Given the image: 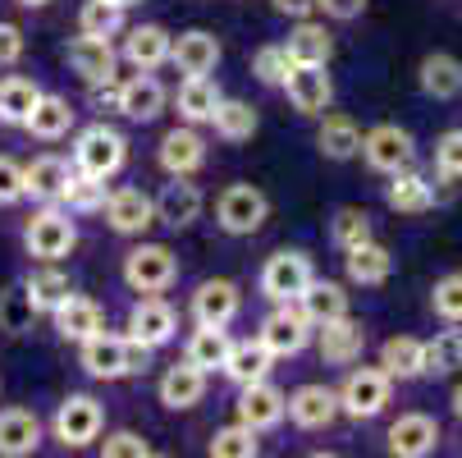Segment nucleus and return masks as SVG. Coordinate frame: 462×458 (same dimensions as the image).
<instances>
[{"label": "nucleus", "mask_w": 462, "mask_h": 458, "mask_svg": "<svg viewBox=\"0 0 462 458\" xmlns=\"http://www.w3.org/2000/svg\"><path fill=\"white\" fill-rule=\"evenodd\" d=\"M23 198V165L0 156V207H14Z\"/></svg>", "instance_id": "5fc2aeb1"}, {"label": "nucleus", "mask_w": 462, "mask_h": 458, "mask_svg": "<svg viewBox=\"0 0 462 458\" xmlns=\"http://www.w3.org/2000/svg\"><path fill=\"white\" fill-rule=\"evenodd\" d=\"M329 238H335V243L348 252L353 243L371 238V216H366L362 207H344V211H335V225H329Z\"/></svg>", "instance_id": "09e8293b"}, {"label": "nucleus", "mask_w": 462, "mask_h": 458, "mask_svg": "<svg viewBox=\"0 0 462 458\" xmlns=\"http://www.w3.org/2000/svg\"><path fill=\"white\" fill-rule=\"evenodd\" d=\"M238 422L252 426V431H266V426H280L284 422V389H275L271 380H252V385H238Z\"/></svg>", "instance_id": "dca6fc26"}, {"label": "nucleus", "mask_w": 462, "mask_h": 458, "mask_svg": "<svg viewBox=\"0 0 462 458\" xmlns=\"http://www.w3.org/2000/svg\"><path fill=\"white\" fill-rule=\"evenodd\" d=\"M42 444V422L32 408H0V458H23Z\"/></svg>", "instance_id": "393cba45"}, {"label": "nucleus", "mask_w": 462, "mask_h": 458, "mask_svg": "<svg viewBox=\"0 0 462 458\" xmlns=\"http://www.w3.org/2000/svg\"><path fill=\"white\" fill-rule=\"evenodd\" d=\"M51 316H55V335H60V340H69V344H83L88 335L101 331V321H106L101 307H97L92 298H79V294H69Z\"/></svg>", "instance_id": "a878e982"}, {"label": "nucleus", "mask_w": 462, "mask_h": 458, "mask_svg": "<svg viewBox=\"0 0 462 458\" xmlns=\"http://www.w3.org/2000/svg\"><path fill=\"white\" fill-rule=\"evenodd\" d=\"M79 28L92 37H115L124 28V5H115V0H88L79 10Z\"/></svg>", "instance_id": "a18cd8bd"}, {"label": "nucleus", "mask_w": 462, "mask_h": 458, "mask_svg": "<svg viewBox=\"0 0 462 458\" xmlns=\"http://www.w3.org/2000/svg\"><path fill=\"white\" fill-rule=\"evenodd\" d=\"M124 280L138 294H161L179 280V257L165 243H138L124 257Z\"/></svg>", "instance_id": "f03ea898"}, {"label": "nucleus", "mask_w": 462, "mask_h": 458, "mask_svg": "<svg viewBox=\"0 0 462 458\" xmlns=\"http://www.w3.org/2000/svg\"><path fill=\"white\" fill-rule=\"evenodd\" d=\"M32 303L23 298V289H10V294H0V331H10V335H23L28 325H32Z\"/></svg>", "instance_id": "3c124183"}, {"label": "nucleus", "mask_w": 462, "mask_h": 458, "mask_svg": "<svg viewBox=\"0 0 462 458\" xmlns=\"http://www.w3.org/2000/svg\"><path fill=\"white\" fill-rule=\"evenodd\" d=\"M83 371L92 380H124L128 376V340L124 335H88L83 340Z\"/></svg>", "instance_id": "f3484780"}, {"label": "nucleus", "mask_w": 462, "mask_h": 458, "mask_svg": "<svg viewBox=\"0 0 462 458\" xmlns=\"http://www.w3.org/2000/svg\"><path fill=\"white\" fill-rule=\"evenodd\" d=\"M64 179H69V161L46 152V156H37V161L23 165V198H32V202H60Z\"/></svg>", "instance_id": "cd10ccee"}, {"label": "nucleus", "mask_w": 462, "mask_h": 458, "mask_svg": "<svg viewBox=\"0 0 462 458\" xmlns=\"http://www.w3.org/2000/svg\"><path fill=\"white\" fill-rule=\"evenodd\" d=\"M256 453H261V440H256V431L243 426V422L216 431V440H211V458H256Z\"/></svg>", "instance_id": "49530a36"}, {"label": "nucleus", "mask_w": 462, "mask_h": 458, "mask_svg": "<svg viewBox=\"0 0 462 458\" xmlns=\"http://www.w3.org/2000/svg\"><path fill=\"white\" fill-rule=\"evenodd\" d=\"M271 367H275V353L266 344H261V340H238V344H229V358H225L220 371L234 385H252V380H266Z\"/></svg>", "instance_id": "bb28decb"}, {"label": "nucleus", "mask_w": 462, "mask_h": 458, "mask_svg": "<svg viewBox=\"0 0 462 458\" xmlns=\"http://www.w3.org/2000/svg\"><path fill=\"white\" fill-rule=\"evenodd\" d=\"M60 202L69 207V211H79V216L101 211L106 207V179L83 174V170H69V179H64V188H60Z\"/></svg>", "instance_id": "a19ab883"}, {"label": "nucleus", "mask_w": 462, "mask_h": 458, "mask_svg": "<svg viewBox=\"0 0 462 458\" xmlns=\"http://www.w3.org/2000/svg\"><path fill=\"white\" fill-rule=\"evenodd\" d=\"M23 51H28L23 33H19L14 23H0V70H10V64H19V60H23Z\"/></svg>", "instance_id": "6e6d98bb"}, {"label": "nucleus", "mask_w": 462, "mask_h": 458, "mask_svg": "<svg viewBox=\"0 0 462 458\" xmlns=\"http://www.w3.org/2000/svg\"><path fill=\"white\" fill-rule=\"evenodd\" d=\"M14 5H23V10H42V5H51V0H14Z\"/></svg>", "instance_id": "052dcab7"}, {"label": "nucleus", "mask_w": 462, "mask_h": 458, "mask_svg": "<svg viewBox=\"0 0 462 458\" xmlns=\"http://www.w3.org/2000/svg\"><path fill=\"white\" fill-rule=\"evenodd\" d=\"M101 211H106L110 229L124 234V238H134V234H143V229L156 225V202L147 198L143 188H115V192H106V207Z\"/></svg>", "instance_id": "f8f14e48"}, {"label": "nucleus", "mask_w": 462, "mask_h": 458, "mask_svg": "<svg viewBox=\"0 0 462 458\" xmlns=\"http://www.w3.org/2000/svg\"><path fill=\"white\" fill-rule=\"evenodd\" d=\"M156 156H161L165 174H192V170L207 165V143H202V134H197L192 124H183V128H170V134L161 138Z\"/></svg>", "instance_id": "aec40b11"}, {"label": "nucleus", "mask_w": 462, "mask_h": 458, "mask_svg": "<svg viewBox=\"0 0 462 458\" xmlns=\"http://www.w3.org/2000/svg\"><path fill=\"white\" fill-rule=\"evenodd\" d=\"M55 440L64 449H83L92 440H101V426H106V413L92 395H69L60 408H55Z\"/></svg>", "instance_id": "6e6552de"}, {"label": "nucleus", "mask_w": 462, "mask_h": 458, "mask_svg": "<svg viewBox=\"0 0 462 458\" xmlns=\"http://www.w3.org/2000/svg\"><path fill=\"white\" fill-rule=\"evenodd\" d=\"M426 349V376H453L462 367V331H439Z\"/></svg>", "instance_id": "c03bdc74"}, {"label": "nucleus", "mask_w": 462, "mask_h": 458, "mask_svg": "<svg viewBox=\"0 0 462 458\" xmlns=\"http://www.w3.org/2000/svg\"><path fill=\"white\" fill-rule=\"evenodd\" d=\"M69 294H74V285H69V276H64V271H55V261H46L42 271H32L23 280V298L32 303V312H55Z\"/></svg>", "instance_id": "e433bc0d"}, {"label": "nucleus", "mask_w": 462, "mask_h": 458, "mask_svg": "<svg viewBox=\"0 0 462 458\" xmlns=\"http://www.w3.org/2000/svg\"><path fill=\"white\" fill-rule=\"evenodd\" d=\"M280 88L289 92L293 110H302V115H325L329 101H335V83H329L325 64H293Z\"/></svg>", "instance_id": "9b49d317"}, {"label": "nucleus", "mask_w": 462, "mask_h": 458, "mask_svg": "<svg viewBox=\"0 0 462 458\" xmlns=\"http://www.w3.org/2000/svg\"><path fill=\"white\" fill-rule=\"evenodd\" d=\"M170 64L188 79V74H211L216 64H220V42L202 28H192V33H179L170 42Z\"/></svg>", "instance_id": "6ab92c4d"}, {"label": "nucleus", "mask_w": 462, "mask_h": 458, "mask_svg": "<svg viewBox=\"0 0 462 458\" xmlns=\"http://www.w3.org/2000/svg\"><path fill=\"white\" fill-rule=\"evenodd\" d=\"M389 389H393V380L384 376V367H357V371H348L344 389H335V395H339V413H348L357 422L380 417L384 404H389Z\"/></svg>", "instance_id": "20e7f679"}, {"label": "nucleus", "mask_w": 462, "mask_h": 458, "mask_svg": "<svg viewBox=\"0 0 462 458\" xmlns=\"http://www.w3.org/2000/svg\"><path fill=\"white\" fill-rule=\"evenodd\" d=\"M174 331H179V316H174V307H170L165 298H156V294H147L143 303H134V312H128V340H138V344H147V349L170 344Z\"/></svg>", "instance_id": "ddd939ff"}, {"label": "nucleus", "mask_w": 462, "mask_h": 458, "mask_svg": "<svg viewBox=\"0 0 462 458\" xmlns=\"http://www.w3.org/2000/svg\"><path fill=\"white\" fill-rule=\"evenodd\" d=\"M284 413L302 431H325L339 417V395L329 385H298L293 395H284Z\"/></svg>", "instance_id": "9d476101"}, {"label": "nucleus", "mask_w": 462, "mask_h": 458, "mask_svg": "<svg viewBox=\"0 0 462 458\" xmlns=\"http://www.w3.org/2000/svg\"><path fill=\"white\" fill-rule=\"evenodd\" d=\"M229 344H234V340H229L225 325H197L192 340H188V362L202 367V371H216V367H225Z\"/></svg>", "instance_id": "ea45409f"}, {"label": "nucleus", "mask_w": 462, "mask_h": 458, "mask_svg": "<svg viewBox=\"0 0 462 458\" xmlns=\"http://www.w3.org/2000/svg\"><path fill=\"white\" fill-rule=\"evenodd\" d=\"M271 216V202H266V192L252 188V183H229L220 192V202H216V220L225 234L243 238V234H256L261 225H266Z\"/></svg>", "instance_id": "7ed1b4c3"}, {"label": "nucleus", "mask_w": 462, "mask_h": 458, "mask_svg": "<svg viewBox=\"0 0 462 458\" xmlns=\"http://www.w3.org/2000/svg\"><path fill=\"white\" fill-rule=\"evenodd\" d=\"M316 10H325L329 19H339V23H353L366 10V0H316Z\"/></svg>", "instance_id": "4d7b16f0"}, {"label": "nucleus", "mask_w": 462, "mask_h": 458, "mask_svg": "<svg viewBox=\"0 0 462 458\" xmlns=\"http://www.w3.org/2000/svg\"><path fill=\"white\" fill-rule=\"evenodd\" d=\"M435 170L444 179H462V128H448L435 143Z\"/></svg>", "instance_id": "603ef678"}, {"label": "nucleus", "mask_w": 462, "mask_h": 458, "mask_svg": "<svg viewBox=\"0 0 462 458\" xmlns=\"http://www.w3.org/2000/svg\"><path fill=\"white\" fill-rule=\"evenodd\" d=\"M220 106V88L211 83V74H188L183 88H179V115L183 124H211Z\"/></svg>", "instance_id": "f704fd0d"}, {"label": "nucleus", "mask_w": 462, "mask_h": 458, "mask_svg": "<svg viewBox=\"0 0 462 458\" xmlns=\"http://www.w3.org/2000/svg\"><path fill=\"white\" fill-rule=\"evenodd\" d=\"M430 307H435V316H439V321L462 325V271H453V276L435 280V289H430Z\"/></svg>", "instance_id": "de8ad7c7"}, {"label": "nucleus", "mask_w": 462, "mask_h": 458, "mask_svg": "<svg viewBox=\"0 0 462 458\" xmlns=\"http://www.w3.org/2000/svg\"><path fill=\"white\" fill-rule=\"evenodd\" d=\"M124 119H134V124H152L161 110H165V88L147 74V70H138L128 83H119V106H115Z\"/></svg>", "instance_id": "412c9836"}, {"label": "nucleus", "mask_w": 462, "mask_h": 458, "mask_svg": "<svg viewBox=\"0 0 462 458\" xmlns=\"http://www.w3.org/2000/svg\"><path fill=\"white\" fill-rule=\"evenodd\" d=\"M238 307H243V298H238L234 280H207L192 294V321L197 325H229L238 316Z\"/></svg>", "instance_id": "4be33fe9"}, {"label": "nucleus", "mask_w": 462, "mask_h": 458, "mask_svg": "<svg viewBox=\"0 0 462 458\" xmlns=\"http://www.w3.org/2000/svg\"><path fill=\"white\" fill-rule=\"evenodd\" d=\"M275 10L289 14V19H307V14L316 10V0H275Z\"/></svg>", "instance_id": "13d9d810"}, {"label": "nucleus", "mask_w": 462, "mask_h": 458, "mask_svg": "<svg viewBox=\"0 0 462 458\" xmlns=\"http://www.w3.org/2000/svg\"><path fill=\"white\" fill-rule=\"evenodd\" d=\"M289 70H293V60H289V51H284V46H261V51H256V60H252V74H256L261 83H266V88H280Z\"/></svg>", "instance_id": "8fccbe9b"}, {"label": "nucleus", "mask_w": 462, "mask_h": 458, "mask_svg": "<svg viewBox=\"0 0 462 458\" xmlns=\"http://www.w3.org/2000/svg\"><path fill=\"white\" fill-rule=\"evenodd\" d=\"M298 307H302V316H307L311 325H320V321H335V316L348 312V294H344V285H335V280H316V276H311V285L298 294Z\"/></svg>", "instance_id": "72a5a7b5"}, {"label": "nucleus", "mask_w": 462, "mask_h": 458, "mask_svg": "<svg viewBox=\"0 0 462 458\" xmlns=\"http://www.w3.org/2000/svg\"><path fill=\"white\" fill-rule=\"evenodd\" d=\"M156 220L170 229H188L197 216H202V188L188 183V174H170V183L156 192Z\"/></svg>", "instance_id": "2eb2a0df"}, {"label": "nucleus", "mask_w": 462, "mask_h": 458, "mask_svg": "<svg viewBox=\"0 0 462 458\" xmlns=\"http://www.w3.org/2000/svg\"><path fill=\"white\" fill-rule=\"evenodd\" d=\"M115 5H124V10H128V5H143V0H115Z\"/></svg>", "instance_id": "680f3d73"}, {"label": "nucleus", "mask_w": 462, "mask_h": 458, "mask_svg": "<svg viewBox=\"0 0 462 458\" xmlns=\"http://www.w3.org/2000/svg\"><path fill=\"white\" fill-rule=\"evenodd\" d=\"M37 97H42V88L32 79H19V74L0 79V119H5V124H23L32 115Z\"/></svg>", "instance_id": "37998d69"}, {"label": "nucleus", "mask_w": 462, "mask_h": 458, "mask_svg": "<svg viewBox=\"0 0 462 458\" xmlns=\"http://www.w3.org/2000/svg\"><path fill=\"white\" fill-rule=\"evenodd\" d=\"M106 458H147L152 453V444L138 435V431H115V435H106Z\"/></svg>", "instance_id": "864d4df0"}, {"label": "nucleus", "mask_w": 462, "mask_h": 458, "mask_svg": "<svg viewBox=\"0 0 462 458\" xmlns=\"http://www.w3.org/2000/svg\"><path fill=\"white\" fill-rule=\"evenodd\" d=\"M256 340L266 344L275 358H293V353H302L307 340H311V321L302 316L298 303H280L266 321H261V335H256Z\"/></svg>", "instance_id": "1a4fd4ad"}, {"label": "nucleus", "mask_w": 462, "mask_h": 458, "mask_svg": "<svg viewBox=\"0 0 462 458\" xmlns=\"http://www.w3.org/2000/svg\"><path fill=\"white\" fill-rule=\"evenodd\" d=\"M439 444V422L426 413H403L389 426V453L393 458H426Z\"/></svg>", "instance_id": "a211bd4d"}, {"label": "nucleus", "mask_w": 462, "mask_h": 458, "mask_svg": "<svg viewBox=\"0 0 462 458\" xmlns=\"http://www.w3.org/2000/svg\"><path fill=\"white\" fill-rule=\"evenodd\" d=\"M316 147H320V156H329V161H353L357 147H362V128H357L348 115H325L320 134H316Z\"/></svg>", "instance_id": "4c0bfd02"}, {"label": "nucleus", "mask_w": 462, "mask_h": 458, "mask_svg": "<svg viewBox=\"0 0 462 458\" xmlns=\"http://www.w3.org/2000/svg\"><path fill=\"white\" fill-rule=\"evenodd\" d=\"M311 276H316L311 257L298 252V248H284L261 266V294H266L271 303H298V294L311 285Z\"/></svg>", "instance_id": "39448f33"}, {"label": "nucleus", "mask_w": 462, "mask_h": 458, "mask_svg": "<svg viewBox=\"0 0 462 458\" xmlns=\"http://www.w3.org/2000/svg\"><path fill=\"white\" fill-rule=\"evenodd\" d=\"M202 395H207V371H202V367H192L188 358L174 362V367L161 376V404L174 408V413L197 408V404H202Z\"/></svg>", "instance_id": "5701e85b"}, {"label": "nucleus", "mask_w": 462, "mask_h": 458, "mask_svg": "<svg viewBox=\"0 0 462 458\" xmlns=\"http://www.w3.org/2000/svg\"><path fill=\"white\" fill-rule=\"evenodd\" d=\"M211 124H216V134H220L225 143H247V138L256 134V110H252L247 101H229V97H220Z\"/></svg>", "instance_id": "79ce46f5"}, {"label": "nucleus", "mask_w": 462, "mask_h": 458, "mask_svg": "<svg viewBox=\"0 0 462 458\" xmlns=\"http://www.w3.org/2000/svg\"><path fill=\"white\" fill-rule=\"evenodd\" d=\"M170 33L161 28V23H138L134 33H128V42H124V55H128V64L134 70H161V64L170 60Z\"/></svg>", "instance_id": "c85d7f7f"}, {"label": "nucleus", "mask_w": 462, "mask_h": 458, "mask_svg": "<svg viewBox=\"0 0 462 458\" xmlns=\"http://www.w3.org/2000/svg\"><path fill=\"white\" fill-rule=\"evenodd\" d=\"M421 92L435 97V101H453L462 92V60H453L444 51L426 55L421 60Z\"/></svg>", "instance_id": "c9c22d12"}, {"label": "nucleus", "mask_w": 462, "mask_h": 458, "mask_svg": "<svg viewBox=\"0 0 462 458\" xmlns=\"http://www.w3.org/2000/svg\"><path fill=\"white\" fill-rule=\"evenodd\" d=\"M124 161H128V143H124L119 128H110V124H92V128H83L79 143H74V165H79L83 174L110 179V174L124 170Z\"/></svg>", "instance_id": "f257e3e1"}, {"label": "nucleus", "mask_w": 462, "mask_h": 458, "mask_svg": "<svg viewBox=\"0 0 462 458\" xmlns=\"http://www.w3.org/2000/svg\"><path fill=\"white\" fill-rule=\"evenodd\" d=\"M453 417H457V422H462V385H457V389H453Z\"/></svg>", "instance_id": "bf43d9fd"}, {"label": "nucleus", "mask_w": 462, "mask_h": 458, "mask_svg": "<svg viewBox=\"0 0 462 458\" xmlns=\"http://www.w3.org/2000/svg\"><path fill=\"white\" fill-rule=\"evenodd\" d=\"M284 51H289L293 64H329V51H335V42H329V33H325L320 23L298 19V28L289 33Z\"/></svg>", "instance_id": "58836bf2"}, {"label": "nucleus", "mask_w": 462, "mask_h": 458, "mask_svg": "<svg viewBox=\"0 0 462 458\" xmlns=\"http://www.w3.org/2000/svg\"><path fill=\"white\" fill-rule=\"evenodd\" d=\"M316 331H320V335H316L320 358H325V362H335V367L357 362V358H362V349H366V331H362V321H353L348 312H344V316H335V321H320Z\"/></svg>", "instance_id": "4468645a"}, {"label": "nucleus", "mask_w": 462, "mask_h": 458, "mask_svg": "<svg viewBox=\"0 0 462 458\" xmlns=\"http://www.w3.org/2000/svg\"><path fill=\"white\" fill-rule=\"evenodd\" d=\"M384 202L399 211V216H421V211L435 207V188L421 174H412V165H408V170L393 174V183L384 188Z\"/></svg>", "instance_id": "473e14b6"}, {"label": "nucleus", "mask_w": 462, "mask_h": 458, "mask_svg": "<svg viewBox=\"0 0 462 458\" xmlns=\"http://www.w3.org/2000/svg\"><path fill=\"white\" fill-rule=\"evenodd\" d=\"M344 261H348V280H353V285H384V280H389V271H393L389 248H384V243H375V238L353 243Z\"/></svg>", "instance_id": "2f4dec72"}, {"label": "nucleus", "mask_w": 462, "mask_h": 458, "mask_svg": "<svg viewBox=\"0 0 462 458\" xmlns=\"http://www.w3.org/2000/svg\"><path fill=\"white\" fill-rule=\"evenodd\" d=\"M380 367H384L389 380H417V376H426V349H421V340H412V335L384 340L380 344Z\"/></svg>", "instance_id": "c756f323"}, {"label": "nucleus", "mask_w": 462, "mask_h": 458, "mask_svg": "<svg viewBox=\"0 0 462 458\" xmlns=\"http://www.w3.org/2000/svg\"><path fill=\"white\" fill-rule=\"evenodd\" d=\"M357 152L380 174H399V170H408L417 161V143H412L408 128H399V124H375L371 134H362V147Z\"/></svg>", "instance_id": "0eeeda50"}, {"label": "nucleus", "mask_w": 462, "mask_h": 458, "mask_svg": "<svg viewBox=\"0 0 462 458\" xmlns=\"http://www.w3.org/2000/svg\"><path fill=\"white\" fill-rule=\"evenodd\" d=\"M23 243H28V252H32L37 261H60V257H69V252H74L79 229H74L69 211H55V207L46 202V211H37V216L28 220Z\"/></svg>", "instance_id": "423d86ee"}, {"label": "nucleus", "mask_w": 462, "mask_h": 458, "mask_svg": "<svg viewBox=\"0 0 462 458\" xmlns=\"http://www.w3.org/2000/svg\"><path fill=\"white\" fill-rule=\"evenodd\" d=\"M69 64H74V74H79L83 83H106V79H115V46H110V37H92V33L74 37V42H69Z\"/></svg>", "instance_id": "b1692460"}, {"label": "nucleus", "mask_w": 462, "mask_h": 458, "mask_svg": "<svg viewBox=\"0 0 462 458\" xmlns=\"http://www.w3.org/2000/svg\"><path fill=\"white\" fill-rule=\"evenodd\" d=\"M23 128L32 138H42V143H55V138H64L74 128V106L64 101V97H37V106H32V115L23 119Z\"/></svg>", "instance_id": "7c9ffc66"}]
</instances>
